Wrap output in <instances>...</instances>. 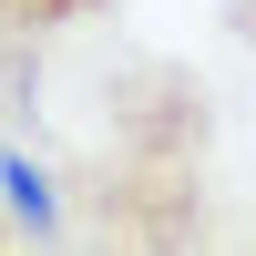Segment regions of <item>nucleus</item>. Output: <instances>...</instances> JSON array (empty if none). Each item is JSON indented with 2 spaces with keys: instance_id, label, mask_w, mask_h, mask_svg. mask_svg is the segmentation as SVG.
Here are the masks:
<instances>
[{
  "instance_id": "1",
  "label": "nucleus",
  "mask_w": 256,
  "mask_h": 256,
  "mask_svg": "<svg viewBox=\"0 0 256 256\" xmlns=\"http://www.w3.org/2000/svg\"><path fill=\"white\" fill-rule=\"evenodd\" d=\"M72 226L134 256H184L216 236V102L184 62L144 52L102 72L92 144L72 164Z\"/></svg>"
},
{
  "instance_id": "2",
  "label": "nucleus",
  "mask_w": 256,
  "mask_h": 256,
  "mask_svg": "<svg viewBox=\"0 0 256 256\" xmlns=\"http://www.w3.org/2000/svg\"><path fill=\"white\" fill-rule=\"evenodd\" d=\"M113 0H0V52H41V41L82 31V20H102Z\"/></svg>"
},
{
  "instance_id": "3",
  "label": "nucleus",
  "mask_w": 256,
  "mask_h": 256,
  "mask_svg": "<svg viewBox=\"0 0 256 256\" xmlns=\"http://www.w3.org/2000/svg\"><path fill=\"white\" fill-rule=\"evenodd\" d=\"M216 10H226V31H236L246 52H256V0H216Z\"/></svg>"
},
{
  "instance_id": "4",
  "label": "nucleus",
  "mask_w": 256,
  "mask_h": 256,
  "mask_svg": "<svg viewBox=\"0 0 256 256\" xmlns=\"http://www.w3.org/2000/svg\"><path fill=\"white\" fill-rule=\"evenodd\" d=\"M10 236H20V216H0V246H10Z\"/></svg>"
}]
</instances>
